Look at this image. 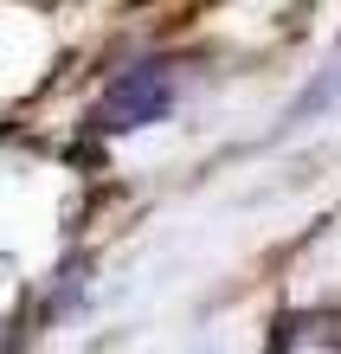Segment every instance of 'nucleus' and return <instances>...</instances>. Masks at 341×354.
Segmentation results:
<instances>
[{
	"mask_svg": "<svg viewBox=\"0 0 341 354\" xmlns=\"http://www.w3.org/2000/svg\"><path fill=\"white\" fill-rule=\"evenodd\" d=\"M335 103H341V65H335L329 77H315V84H309L303 97L290 103V122H309L315 110H335Z\"/></svg>",
	"mask_w": 341,
	"mask_h": 354,
	"instance_id": "2",
	"label": "nucleus"
},
{
	"mask_svg": "<svg viewBox=\"0 0 341 354\" xmlns=\"http://www.w3.org/2000/svg\"><path fill=\"white\" fill-rule=\"evenodd\" d=\"M167 110H174V77H167L161 65H142V71L116 77V84L103 91V103L91 110V122H97L103 136H129V129L161 122Z\"/></svg>",
	"mask_w": 341,
	"mask_h": 354,
	"instance_id": "1",
	"label": "nucleus"
}]
</instances>
